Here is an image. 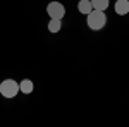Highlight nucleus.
<instances>
[{"mask_svg":"<svg viewBox=\"0 0 129 127\" xmlns=\"http://www.w3.org/2000/svg\"><path fill=\"white\" fill-rule=\"evenodd\" d=\"M47 14L50 16V19H62L66 16V9L60 2H50L47 5Z\"/></svg>","mask_w":129,"mask_h":127,"instance_id":"obj_3","label":"nucleus"},{"mask_svg":"<svg viewBox=\"0 0 129 127\" xmlns=\"http://www.w3.org/2000/svg\"><path fill=\"white\" fill-rule=\"evenodd\" d=\"M86 17H88V19H86L88 28H89V29H93V31L103 29V28H105V24H107V16H105V12H103V10L93 9Z\"/></svg>","mask_w":129,"mask_h":127,"instance_id":"obj_1","label":"nucleus"},{"mask_svg":"<svg viewBox=\"0 0 129 127\" xmlns=\"http://www.w3.org/2000/svg\"><path fill=\"white\" fill-rule=\"evenodd\" d=\"M89 2H91L93 9H96V10H103L105 12V9L109 7V0H89Z\"/></svg>","mask_w":129,"mask_h":127,"instance_id":"obj_8","label":"nucleus"},{"mask_svg":"<svg viewBox=\"0 0 129 127\" xmlns=\"http://www.w3.org/2000/svg\"><path fill=\"white\" fill-rule=\"evenodd\" d=\"M33 89H35V84H33V81H29V79H24L22 82H19V91L21 93L29 95V93H33Z\"/></svg>","mask_w":129,"mask_h":127,"instance_id":"obj_5","label":"nucleus"},{"mask_svg":"<svg viewBox=\"0 0 129 127\" xmlns=\"http://www.w3.org/2000/svg\"><path fill=\"white\" fill-rule=\"evenodd\" d=\"M114 7H115V12L119 16H126L129 12V0H117Z\"/></svg>","mask_w":129,"mask_h":127,"instance_id":"obj_4","label":"nucleus"},{"mask_svg":"<svg viewBox=\"0 0 129 127\" xmlns=\"http://www.w3.org/2000/svg\"><path fill=\"white\" fill-rule=\"evenodd\" d=\"M60 28H62V19H50V22H48V31L50 33H59L60 31Z\"/></svg>","mask_w":129,"mask_h":127,"instance_id":"obj_7","label":"nucleus"},{"mask_svg":"<svg viewBox=\"0 0 129 127\" xmlns=\"http://www.w3.org/2000/svg\"><path fill=\"white\" fill-rule=\"evenodd\" d=\"M19 93V84L14 79H5L0 82V95L4 98H14Z\"/></svg>","mask_w":129,"mask_h":127,"instance_id":"obj_2","label":"nucleus"},{"mask_svg":"<svg viewBox=\"0 0 129 127\" xmlns=\"http://www.w3.org/2000/svg\"><path fill=\"white\" fill-rule=\"evenodd\" d=\"M78 10H79L81 14L88 16L89 12L93 10V5H91V2H89V0H79V4H78Z\"/></svg>","mask_w":129,"mask_h":127,"instance_id":"obj_6","label":"nucleus"}]
</instances>
